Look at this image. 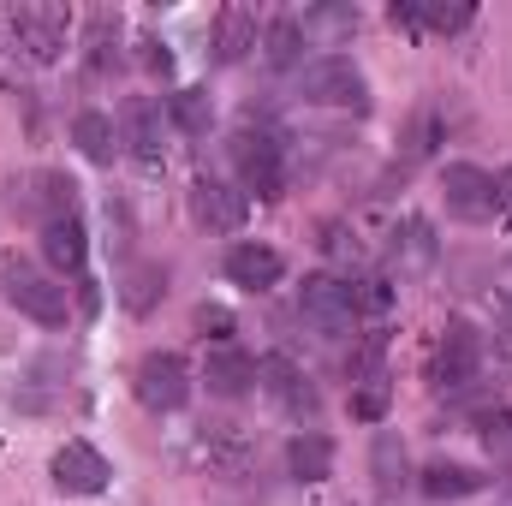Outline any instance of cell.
Wrapping results in <instances>:
<instances>
[{"label":"cell","instance_id":"cell-1","mask_svg":"<svg viewBox=\"0 0 512 506\" xmlns=\"http://www.w3.org/2000/svg\"><path fill=\"white\" fill-rule=\"evenodd\" d=\"M0 292H6V304H12L18 316H30V322H42V328H60V322H66V286L48 280L42 268L18 262V256L0 262Z\"/></svg>","mask_w":512,"mask_h":506},{"label":"cell","instance_id":"cell-2","mask_svg":"<svg viewBox=\"0 0 512 506\" xmlns=\"http://www.w3.org/2000/svg\"><path fill=\"white\" fill-rule=\"evenodd\" d=\"M298 90H304V102H316V108H346V114H364V108H370V84H364V72H358L346 54L310 60V66L298 72Z\"/></svg>","mask_w":512,"mask_h":506},{"label":"cell","instance_id":"cell-3","mask_svg":"<svg viewBox=\"0 0 512 506\" xmlns=\"http://www.w3.org/2000/svg\"><path fill=\"white\" fill-rule=\"evenodd\" d=\"M233 167H239V179H245V191H256L262 203H274V197H286V149H280V137L262 126H245L233 131Z\"/></svg>","mask_w":512,"mask_h":506},{"label":"cell","instance_id":"cell-4","mask_svg":"<svg viewBox=\"0 0 512 506\" xmlns=\"http://www.w3.org/2000/svg\"><path fill=\"white\" fill-rule=\"evenodd\" d=\"M298 316H304L316 334H328V340H346V334L358 328L352 286H346L340 274H304V286H298Z\"/></svg>","mask_w":512,"mask_h":506},{"label":"cell","instance_id":"cell-5","mask_svg":"<svg viewBox=\"0 0 512 506\" xmlns=\"http://www.w3.org/2000/svg\"><path fill=\"white\" fill-rule=\"evenodd\" d=\"M483 370V334L471 328V322H447L441 328V340H435V352H429V364H423V376L429 387H471Z\"/></svg>","mask_w":512,"mask_h":506},{"label":"cell","instance_id":"cell-6","mask_svg":"<svg viewBox=\"0 0 512 506\" xmlns=\"http://www.w3.org/2000/svg\"><path fill=\"white\" fill-rule=\"evenodd\" d=\"M131 387H137L143 411H179V405L191 399V370H185L179 352H149V358L137 364Z\"/></svg>","mask_w":512,"mask_h":506},{"label":"cell","instance_id":"cell-7","mask_svg":"<svg viewBox=\"0 0 512 506\" xmlns=\"http://www.w3.org/2000/svg\"><path fill=\"white\" fill-rule=\"evenodd\" d=\"M256 387H262L286 417H298V423H304V417H316V405H322V399H316V381L304 376L286 352H268V358L256 364Z\"/></svg>","mask_w":512,"mask_h":506},{"label":"cell","instance_id":"cell-8","mask_svg":"<svg viewBox=\"0 0 512 506\" xmlns=\"http://www.w3.org/2000/svg\"><path fill=\"white\" fill-rule=\"evenodd\" d=\"M441 197H447V215L453 221H489L495 215V179L483 173V167H471V161H453V167H441Z\"/></svg>","mask_w":512,"mask_h":506},{"label":"cell","instance_id":"cell-9","mask_svg":"<svg viewBox=\"0 0 512 506\" xmlns=\"http://www.w3.org/2000/svg\"><path fill=\"white\" fill-rule=\"evenodd\" d=\"M245 215H251V197H245L239 185L209 179V173L191 185V221H197V227H209V233H239Z\"/></svg>","mask_w":512,"mask_h":506},{"label":"cell","instance_id":"cell-10","mask_svg":"<svg viewBox=\"0 0 512 506\" xmlns=\"http://www.w3.org/2000/svg\"><path fill=\"white\" fill-rule=\"evenodd\" d=\"M435 256H441V239L423 215H411L387 233V274H399V280H423L435 268Z\"/></svg>","mask_w":512,"mask_h":506},{"label":"cell","instance_id":"cell-11","mask_svg":"<svg viewBox=\"0 0 512 506\" xmlns=\"http://www.w3.org/2000/svg\"><path fill=\"white\" fill-rule=\"evenodd\" d=\"M48 477H54L60 495H102L114 471H108V459H102L90 441H66V447L48 459Z\"/></svg>","mask_w":512,"mask_h":506},{"label":"cell","instance_id":"cell-12","mask_svg":"<svg viewBox=\"0 0 512 506\" xmlns=\"http://www.w3.org/2000/svg\"><path fill=\"white\" fill-rule=\"evenodd\" d=\"M12 42H18L36 66L60 60V48H66V12H60V6H18V12H12Z\"/></svg>","mask_w":512,"mask_h":506},{"label":"cell","instance_id":"cell-13","mask_svg":"<svg viewBox=\"0 0 512 506\" xmlns=\"http://www.w3.org/2000/svg\"><path fill=\"white\" fill-rule=\"evenodd\" d=\"M197 465H209L215 477H245L251 471V441L239 423H203L197 429Z\"/></svg>","mask_w":512,"mask_h":506},{"label":"cell","instance_id":"cell-14","mask_svg":"<svg viewBox=\"0 0 512 506\" xmlns=\"http://www.w3.org/2000/svg\"><path fill=\"white\" fill-rule=\"evenodd\" d=\"M280 274H286V256L274 251V245L245 239V245L227 251V280L245 286V292H268V286H280Z\"/></svg>","mask_w":512,"mask_h":506},{"label":"cell","instance_id":"cell-15","mask_svg":"<svg viewBox=\"0 0 512 506\" xmlns=\"http://www.w3.org/2000/svg\"><path fill=\"white\" fill-rule=\"evenodd\" d=\"M120 143H126L143 167L161 161V108L149 96H131L126 108H120Z\"/></svg>","mask_w":512,"mask_h":506},{"label":"cell","instance_id":"cell-16","mask_svg":"<svg viewBox=\"0 0 512 506\" xmlns=\"http://www.w3.org/2000/svg\"><path fill=\"white\" fill-rule=\"evenodd\" d=\"M370 477H376V495L382 501H399L405 495V483H411V459H405V441L382 429L376 441H370Z\"/></svg>","mask_w":512,"mask_h":506},{"label":"cell","instance_id":"cell-17","mask_svg":"<svg viewBox=\"0 0 512 506\" xmlns=\"http://www.w3.org/2000/svg\"><path fill=\"white\" fill-rule=\"evenodd\" d=\"M203 381H209L215 399H245V393L256 387V364L239 352V346H215L209 364H203Z\"/></svg>","mask_w":512,"mask_h":506},{"label":"cell","instance_id":"cell-18","mask_svg":"<svg viewBox=\"0 0 512 506\" xmlns=\"http://www.w3.org/2000/svg\"><path fill=\"white\" fill-rule=\"evenodd\" d=\"M393 24H423V30H465L471 24V0H393L387 12Z\"/></svg>","mask_w":512,"mask_h":506},{"label":"cell","instance_id":"cell-19","mask_svg":"<svg viewBox=\"0 0 512 506\" xmlns=\"http://www.w3.org/2000/svg\"><path fill=\"white\" fill-rule=\"evenodd\" d=\"M42 256H48L60 274H78L84 256H90V233H84V221H78V215L48 221V227H42Z\"/></svg>","mask_w":512,"mask_h":506},{"label":"cell","instance_id":"cell-20","mask_svg":"<svg viewBox=\"0 0 512 506\" xmlns=\"http://www.w3.org/2000/svg\"><path fill=\"white\" fill-rule=\"evenodd\" d=\"M417 489H423L429 501H465V495H483V489H489V477H483V471H471V465L435 459V465L417 477Z\"/></svg>","mask_w":512,"mask_h":506},{"label":"cell","instance_id":"cell-21","mask_svg":"<svg viewBox=\"0 0 512 506\" xmlns=\"http://www.w3.org/2000/svg\"><path fill=\"white\" fill-rule=\"evenodd\" d=\"M286 471H292L298 483H322V477L334 471V441H328L322 429L292 435V441H286Z\"/></svg>","mask_w":512,"mask_h":506},{"label":"cell","instance_id":"cell-22","mask_svg":"<svg viewBox=\"0 0 512 506\" xmlns=\"http://www.w3.org/2000/svg\"><path fill=\"white\" fill-rule=\"evenodd\" d=\"M251 48H256V12L251 6H221V18H215V60L239 66Z\"/></svg>","mask_w":512,"mask_h":506},{"label":"cell","instance_id":"cell-23","mask_svg":"<svg viewBox=\"0 0 512 506\" xmlns=\"http://www.w3.org/2000/svg\"><path fill=\"white\" fill-rule=\"evenodd\" d=\"M72 143H78L90 161H114V155H120V131H114L108 114H96V108H84V114L72 120Z\"/></svg>","mask_w":512,"mask_h":506},{"label":"cell","instance_id":"cell-24","mask_svg":"<svg viewBox=\"0 0 512 506\" xmlns=\"http://www.w3.org/2000/svg\"><path fill=\"white\" fill-rule=\"evenodd\" d=\"M161 292H167V268H161V262H137V268H126V286H120V298H126L131 316H149Z\"/></svg>","mask_w":512,"mask_h":506},{"label":"cell","instance_id":"cell-25","mask_svg":"<svg viewBox=\"0 0 512 506\" xmlns=\"http://www.w3.org/2000/svg\"><path fill=\"white\" fill-rule=\"evenodd\" d=\"M167 114H173V126L185 131V137H209V126H215L209 90H173V96H167Z\"/></svg>","mask_w":512,"mask_h":506},{"label":"cell","instance_id":"cell-26","mask_svg":"<svg viewBox=\"0 0 512 506\" xmlns=\"http://www.w3.org/2000/svg\"><path fill=\"white\" fill-rule=\"evenodd\" d=\"M262 54H268V66H298V54H304V24H298V18H274L268 36H262Z\"/></svg>","mask_w":512,"mask_h":506},{"label":"cell","instance_id":"cell-27","mask_svg":"<svg viewBox=\"0 0 512 506\" xmlns=\"http://www.w3.org/2000/svg\"><path fill=\"white\" fill-rule=\"evenodd\" d=\"M30 209H42V227L60 221V215H78V209H72V179H60V173H36Z\"/></svg>","mask_w":512,"mask_h":506},{"label":"cell","instance_id":"cell-28","mask_svg":"<svg viewBox=\"0 0 512 506\" xmlns=\"http://www.w3.org/2000/svg\"><path fill=\"white\" fill-rule=\"evenodd\" d=\"M90 66L96 72L120 66V18L114 12H96V24H90Z\"/></svg>","mask_w":512,"mask_h":506},{"label":"cell","instance_id":"cell-29","mask_svg":"<svg viewBox=\"0 0 512 506\" xmlns=\"http://www.w3.org/2000/svg\"><path fill=\"white\" fill-rule=\"evenodd\" d=\"M387 399H393L387 376L358 381V393H352V417H364V423H382V417H387Z\"/></svg>","mask_w":512,"mask_h":506},{"label":"cell","instance_id":"cell-30","mask_svg":"<svg viewBox=\"0 0 512 506\" xmlns=\"http://www.w3.org/2000/svg\"><path fill=\"white\" fill-rule=\"evenodd\" d=\"M346 286H352V310H364V316H382L393 304V286L382 274H364V280H346Z\"/></svg>","mask_w":512,"mask_h":506},{"label":"cell","instance_id":"cell-31","mask_svg":"<svg viewBox=\"0 0 512 506\" xmlns=\"http://www.w3.org/2000/svg\"><path fill=\"white\" fill-rule=\"evenodd\" d=\"M435 137H441V120H435V114H417L411 131H405V161H423V155L435 149Z\"/></svg>","mask_w":512,"mask_h":506},{"label":"cell","instance_id":"cell-32","mask_svg":"<svg viewBox=\"0 0 512 506\" xmlns=\"http://www.w3.org/2000/svg\"><path fill=\"white\" fill-rule=\"evenodd\" d=\"M322 251L340 256V262H358V239H352L346 227H322Z\"/></svg>","mask_w":512,"mask_h":506},{"label":"cell","instance_id":"cell-33","mask_svg":"<svg viewBox=\"0 0 512 506\" xmlns=\"http://www.w3.org/2000/svg\"><path fill=\"white\" fill-rule=\"evenodd\" d=\"M137 48H143V66H149V72H161V78H167V72H173V54H167V48H161V42H149V36H143V42H137Z\"/></svg>","mask_w":512,"mask_h":506},{"label":"cell","instance_id":"cell-34","mask_svg":"<svg viewBox=\"0 0 512 506\" xmlns=\"http://www.w3.org/2000/svg\"><path fill=\"white\" fill-rule=\"evenodd\" d=\"M197 328H203V334L215 328V340L227 346V334H233V316H227V310H197Z\"/></svg>","mask_w":512,"mask_h":506},{"label":"cell","instance_id":"cell-35","mask_svg":"<svg viewBox=\"0 0 512 506\" xmlns=\"http://www.w3.org/2000/svg\"><path fill=\"white\" fill-rule=\"evenodd\" d=\"M495 215H512V167L495 179Z\"/></svg>","mask_w":512,"mask_h":506},{"label":"cell","instance_id":"cell-36","mask_svg":"<svg viewBox=\"0 0 512 506\" xmlns=\"http://www.w3.org/2000/svg\"><path fill=\"white\" fill-rule=\"evenodd\" d=\"M501 506H512V489H507V495H501Z\"/></svg>","mask_w":512,"mask_h":506}]
</instances>
